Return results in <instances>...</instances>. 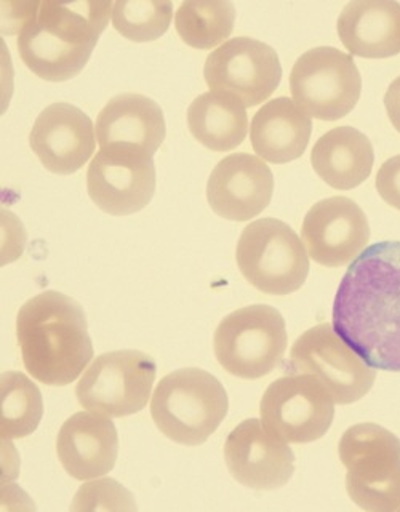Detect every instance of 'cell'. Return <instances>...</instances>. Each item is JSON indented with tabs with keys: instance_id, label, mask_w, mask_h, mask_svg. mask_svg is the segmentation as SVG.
Returning <instances> with one entry per match:
<instances>
[{
	"instance_id": "obj_1",
	"label": "cell",
	"mask_w": 400,
	"mask_h": 512,
	"mask_svg": "<svg viewBox=\"0 0 400 512\" xmlns=\"http://www.w3.org/2000/svg\"><path fill=\"white\" fill-rule=\"evenodd\" d=\"M333 327L370 367L400 372V242L352 261L333 303Z\"/></svg>"
},
{
	"instance_id": "obj_2",
	"label": "cell",
	"mask_w": 400,
	"mask_h": 512,
	"mask_svg": "<svg viewBox=\"0 0 400 512\" xmlns=\"http://www.w3.org/2000/svg\"><path fill=\"white\" fill-rule=\"evenodd\" d=\"M18 28L21 60L40 79L64 82L80 74L112 18V2H34Z\"/></svg>"
},
{
	"instance_id": "obj_3",
	"label": "cell",
	"mask_w": 400,
	"mask_h": 512,
	"mask_svg": "<svg viewBox=\"0 0 400 512\" xmlns=\"http://www.w3.org/2000/svg\"><path fill=\"white\" fill-rule=\"evenodd\" d=\"M16 336L24 368L48 386H66L93 359L84 309L68 295L48 290L23 304Z\"/></svg>"
},
{
	"instance_id": "obj_4",
	"label": "cell",
	"mask_w": 400,
	"mask_h": 512,
	"mask_svg": "<svg viewBox=\"0 0 400 512\" xmlns=\"http://www.w3.org/2000/svg\"><path fill=\"white\" fill-rule=\"evenodd\" d=\"M223 384L202 368H181L157 384L151 416L159 431L176 444H204L228 415Z\"/></svg>"
},
{
	"instance_id": "obj_5",
	"label": "cell",
	"mask_w": 400,
	"mask_h": 512,
	"mask_svg": "<svg viewBox=\"0 0 400 512\" xmlns=\"http://www.w3.org/2000/svg\"><path fill=\"white\" fill-rule=\"evenodd\" d=\"M338 453L346 474L349 498L370 512L400 509V439L375 423L344 432Z\"/></svg>"
},
{
	"instance_id": "obj_6",
	"label": "cell",
	"mask_w": 400,
	"mask_h": 512,
	"mask_svg": "<svg viewBox=\"0 0 400 512\" xmlns=\"http://www.w3.org/2000/svg\"><path fill=\"white\" fill-rule=\"evenodd\" d=\"M288 336L285 320L268 304H252L221 320L213 336L216 360L231 375L258 380L284 359Z\"/></svg>"
},
{
	"instance_id": "obj_7",
	"label": "cell",
	"mask_w": 400,
	"mask_h": 512,
	"mask_svg": "<svg viewBox=\"0 0 400 512\" xmlns=\"http://www.w3.org/2000/svg\"><path fill=\"white\" fill-rule=\"evenodd\" d=\"M236 260L248 284L266 295H290L308 279L309 255L303 242L276 218L248 224L240 234Z\"/></svg>"
},
{
	"instance_id": "obj_8",
	"label": "cell",
	"mask_w": 400,
	"mask_h": 512,
	"mask_svg": "<svg viewBox=\"0 0 400 512\" xmlns=\"http://www.w3.org/2000/svg\"><path fill=\"white\" fill-rule=\"evenodd\" d=\"M288 373L311 375L324 384L336 404H354L372 389L375 368L365 362L332 324L309 328L295 341Z\"/></svg>"
},
{
	"instance_id": "obj_9",
	"label": "cell",
	"mask_w": 400,
	"mask_h": 512,
	"mask_svg": "<svg viewBox=\"0 0 400 512\" xmlns=\"http://www.w3.org/2000/svg\"><path fill=\"white\" fill-rule=\"evenodd\" d=\"M156 372V362L144 352H106L80 378L77 400L88 412L109 418L133 415L148 404Z\"/></svg>"
},
{
	"instance_id": "obj_10",
	"label": "cell",
	"mask_w": 400,
	"mask_h": 512,
	"mask_svg": "<svg viewBox=\"0 0 400 512\" xmlns=\"http://www.w3.org/2000/svg\"><path fill=\"white\" fill-rule=\"evenodd\" d=\"M290 92L308 116L332 122L356 108L362 77L348 53L333 47L311 48L293 64Z\"/></svg>"
},
{
	"instance_id": "obj_11",
	"label": "cell",
	"mask_w": 400,
	"mask_h": 512,
	"mask_svg": "<svg viewBox=\"0 0 400 512\" xmlns=\"http://www.w3.org/2000/svg\"><path fill=\"white\" fill-rule=\"evenodd\" d=\"M260 410L271 434L287 444H309L332 426L335 400L314 376L288 373L269 384Z\"/></svg>"
},
{
	"instance_id": "obj_12",
	"label": "cell",
	"mask_w": 400,
	"mask_h": 512,
	"mask_svg": "<svg viewBox=\"0 0 400 512\" xmlns=\"http://www.w3.org/2000/svg\"><path fill=\"white\" fill-rule=\"evenodd\" d=\"M87 189L93 204L109 215L140 212L156 191L154 160L127 144L100 148L87 170Z\"/></svg>"
},
{
	"instance_id": "obj_13",
	"label": "cell",
	"mask_w": 400,
	"mask_h": 512,
	"mask_svg": "<svg viewBox=\"0 0 400 512\" xmlns=\"http://www.w3.org/2000/svg\"><path fill=\"white\" fill-rule=\"evenodd\" d=\"M205 82L212 90L237 96L255 108L276 92L282 66L276 50L252 37H234L208 55Z\"/></svg>"
},
{
	"instance_id": "obj_14",
	"label": "cell",
	"mask_w": 400,
	"mask_h": 512,
	"mask_svg": "<svg viewBox=\"0 0 400 512\" xmlns=\"http://www.w3.org/2000/svg\"><path fill=\"white\" fill-rule=\"evenodd\" d=\"M301 239L312 261L327 268H341L367 247V215L348 197L320 200L304 216Z\"/></svg>"
},
{
	"instance_id": "obj_15",
	"label": "cell",
	"mask_w": 400,
	"mask_h": 512,
	"mask_svg": "<svg viewBox=\"0 0 400 512\" xmlns=\"http://www.w3.org/2000/svg\"><path fill=\"white\" fill-rule=\"evenodd\" d=\"M224 460L232 477L253 490L284 487L295 472V455L287 442L250 418L231 431L224 444Z\"/></svg>"
},
{
	"instance_id": "obj_16",
	"label": "cell",
	"mask_w": 400,
	"mask_h": 512,
	"mask_svg": "<svg viewBox=\"0 0 400 512\" xmlns=\"http://www.w3.org/2000/svg\"><path fill=\"white\" fill-rule=\"evenodd\" d=\"M29 144L48 172L71 175L93 156L95 128L90 117L76 106L53 103L37 116Z\"/></svg>"
},
{
	"instance_id": "obj_17",
	"label": "cell",
	"mask_w": 400,
	"mask_h": 512,
	"mask_svg": "<svg viewBox=\"0 0 400 512\" xmlns=\"http://www.w3.org/2000/svg\"><path fill=\"white\" fill-rule=\"evenodd\" d=\"M274 192L271 168L260 157L237 152L224 157L207 183L213 212L231 221L252 220L266 210Z\"/></svg>"
},
{
	"instance_id": "obj_18",
	"label": "cell",
	"mask_w": 400,
	"mask_h": 512,
	"mask_svg": "<svg viewBox=\"0 0 400 512\" xmlns=\"http://www.w3.org/2000/svg\"><path fill=\"white\" fill-rule=\"evenodd\" d=\"M119 436L109 416L79 412L64 421L56 439V453L64 471L77 480L106 476L114 468Z\"/></svg>"
},
{
	"instance_id": "obj_19",
	"label": "cell",
	"mask_w": 400,
	"mask_h": 512,
	"mask_svg": "<svg viewBox=\"0 0 400 512\" xmlns=\"http://www.w3.org/2000/svg\"><path fill=\"white\" fill-rule=\"evenodd\" d=\"M100 148L127 144L151 156L165 140L164 112L156 101L138 93H122L106 103L96 117Z\"/></svg>"
},
{
	"instance_id": "obj_20",
	"label": "cell",
	"mask_w": 400,
	"mask_h": 512,
	"mask_svg": "<svg viewBox=\"0 0 400 512\" xmlns=\"http://www.w3.org/2000/svg\"><path fill=\"white\" fill-rule=\"evenodd\" d=\"M338 36L351 55L391 58L400 53V4L392 0H354L341 10Z\"/></svg>"
},
{
	"instance_id": "obj_21",
	"label": "cell",
	"mask_w": 400,
	"mask_h": 512,
	"mask_svg": "<svg viewBox=\"0 0 400 512\" xmlns=\"http://www.w3.org/2000/svg\"><path fill=\"white\" fill-rule=\"evenodd\" d=\"M312 133V117L287 96L264 104L250 128L253 151L271 164H287L303 156Z\"/></svg>"
},
{
	"instance_id": "obj_22",
	"label": "cell",
	"mask_w": 400,
	"mask_h": 512,
	"mask_svg": "<svg viewBox=\"0 0 400 512\" xmlns=\"http://www.w3.org/2000/svg\"><path fill=\"white\" fill-rule=\"evenodd\" d=\"M375 154L364 133L352 127H336L320 136L311 152L314 172L340 191L357 188L372 173Z\"/></svg>"
},
{
	"instance_id": "obj_23",
	"label": "cell",
	"mask_w": 400,
	"mask_h": 512,
	"mask_svg": "<svg viewBox=\"0 0 400 512\" xmlns=\"http://www.w3.org/2000/svg\"><path fill=\"white\" fill-rule=\"evenodd\" d=\"M191 135L216 152L239 148L248 132L247 108L231 93H202L188 109Z\"/></svg>"
},
{
	"instance_id": "obj_24",
	"label": "cell",
	"mask_w": 400,
	"mask_h": 512,
	"mask_svg": "<svg viewBox=\"0 0 400 512\" xmlns=\"http://www.w3.org/2000/svg\"><path fill=\"white\" fill-rule=\"evenodd\" d=\"M236 23V8L228 0H188L178 7L175 28L189 47L208 50L223 45Z\"/></svg>"
},
{
	"instance_id": "obj_25",
	"label": "cell",
	"mask_w": 400,
	"mask_h": 512,
	"mask_svg": "<svg viewBox=\"0 0 400 512\" xmlns=\"http://www.w3.org/2000/svg\"><path fill=\"white\" fill-rule=\"evenodd\" d=\"M2 439H23L36 431L44 402L36 384L21 372L2 375Z\"/></svg>"
},
{
	"instance_id": "obj_26",
	"label": "cell",
	"mask_w": 400,
	"mask_h": 512,
	"mask_svg": "<svg viewBox=\"0 0 400 512\" xmlns=\"http://www.w3.org/2000/svg\"><path fill=\"white\" fill-rule=\"evenodd\" d=\"M172 16L168 0H119L112 8V26L125 39L151 42L164 36Z\"/></svg>"
},
{
	"instance_id": "obj_27",
	"label": "cell",
	"mask_w": 400,
	"mask_h": 512,
	"mask_svg": "<svg viewBox=\"0 0 400 512\" xmlns=\"http://www.w3.org/2000/svg\"><path fill=\"white\" fill-rule=\"evenodd\" d=\"M104 498L122 500V498H133V496L114 480H100V482L85 484L80 488L76 495V504L72 506V509H109L108 501H104Z\"/></svg>"
},
{
	"instance_id": "obj_28",
	"label": "cell",
	"mask_w": 400,
	"mask_h": 512,
	"mask_svg": "<svg viewBox=\"0 0 400 512\" xmlns=\"http://www.w3.org/2000/svg\"><path fill=\"white\" fill-rule=\"evenodd\" d=\"M376 189L386 204L400 210V156L391 157L381 165L376 175Z\"/></svg>"
},
{
	"instance_id": "obj_29",
	"label": "cell",
	"mask_w": 400,
	"mask_h": 512,
	"mask_svg": "<svg viewBox=\"0 0 400 512\" xmlns=\"http://www.w3.org/2000/svg\"><path fill=\"white\" fill-rule=\"evenodd\" d=\"M384 106L391 124L400 133V77L389 85L388 92L384 95Z\"/></svg>"
}]
</instances>
